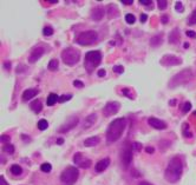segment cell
Wrapping results in <instances>:
<instances>
[{
	"mask_svg": "<svg viewBox=\"0 0 196 185\" xmlns=\"http://www.w3.org/2000/svg\"><path fill=\"white\" fill-rule=\"evenodd\" d=\"M184 47H185V48H187V47H189V44L185 43V44H184Z\"/></svg>",
	"mask_w": 196,
	"mask_h": 185,
	"instance_id": "obj_54",
	"label": "cell"
},
{
	"mask_svg": "<svg viewBox=\"0 0 196 185\" xmlns=\"http://www.w3.org/2000/svg\"><path fill=\"white\" fill-rule=\"evenodd\" d=\"M78 122H79L78 117H76V116H74V117H71L68 123H65V124H63V125H62V128L58 130V132H59V133L69 132L70 130H72L73 128H76V125L78 124Z\"/></svg>",
	"mask_w": 196,
	"mask_h": 185,
	"instance_id": "obj_13",
	"label": "cell"
},
{
	"mask_svg": "<svg viewBox=\"0 0 196 185\" xmlns=\"http://www.w3.org/2000/svg\"><path fill=\"white\" fill-rule=\"evenodd\" d=\"M125 21L129 24V25H132L135 21H136V18H135V15L131 14V13H128L125 15Z\"/></svg>",
	"mask_w": 196,
	"mask_h": 185,
	"instance_id": "obj_29",
	"label": "cell"
},
{
	"mask_svg": "<svg viewBox=\"0 0 196 185\" xmlns=\"http://www.w3.org/2000/svg\"><path fill=\"white\" fill-rule=\"evenodd\" d=\"M79 171L74 166H68L60 174V182L63 185H73L78 179Z\"/></svg>",
	"mask_w": 196,
	"mask_h": 185,
	"instance_id": "obj_5",
	"label": "cell"
},
{
	"mask_svg": "<svg viewBox=\"0 0 196 185\" xmlns=\"http://www.w3.org/2000/svg\"><path fill=\"white\" fill-rule=\"evenodd\" d=\"M109 164H110V159H109V158L100 159L97 164H96V171H97V172H103V171L109 166Z\"/></svg>",
	"mask_w": 196,
	"mask_h": 185,
	"instance_id": "obj_18",
	"label": "cell"
},
{
	"mask_svg": "<svg viewBox=\"0 0 196 185\" xmlns=\"http://www.w3.org/2000/svg\"><path fill=\"white\" fill-rule=\"evenodd\" d=\"M38 128L40 130V131H44V130H46V128H49V123H47V120L46 119H40L39 122H38Z\"/></svg>",
	"mask_w": 196,
	"mask_h": 185,
	"instance_id": "obj_28",
	"label": "cell"
},
{
	"mask_svg": "<svg viewBox=\"0 0 196 185\" xmlns=\"http://www.w3.org/2000/svg\"><path fill=\"white\" fill-rule=\"evenodd\" d=\"M59 99V97L57 96L56 93H50L49 96H47V99H46V104H47V106H52V105H55L57 101Z\"/></svg>",
	"mask_w": 196,
	"mask_h": 185,
	"instance_id": "obj_22",
	"label": "cell"
},
{
	"mask_svg": "<svg viewBox=\"0 0 196 185\" xmlns=\"http://www.w3.org/2000/svg\"><path fill=\"white\" fill-rule=\"evenodd\" d=\"M73 86L78 87V88H82V87H84V84H83L82 82H79V80H74V82H73Z\"/></svg>",
	"mask_w": 196,
	"mask_h": 185,
	"instance_id": "obj_41",
	"label": "cell"
},
{
	"mask_svg": "<svg viewBox=\"0 0 196 185\" xmlns=\"http://www.w3.org/2000/svg\"><path fill=\"white\" fill-rule=\"evenodd\" d=\"M40 170L43 172H50V171L52 170V165L50 163H44V164H42V166H40Z\"/></svg>",
	"mask_w": 196,
	"mask_h": 185,
	"instance_id": "obj_32",
	"label": "cell"
},
{
	"mask_svg": "<svg viewBox=\"0 0 196 185\" xmlns=\"http://www.w3.org/2000/svg\"><path fill=\"white\" fill-rule=\"evenodd\" d=\"M140 2L142 5H145V6H148V5H153V1L151 0H140Z\"/></svg>",
	"mask_w": 196,
	"mask_h": 185,
	"instance_id": "obj_44",
	"label": "cell"
},
{
	"mask_svg": "<svg viewBox=\"0 0 196 185\" xmlns=\"http://www.w3.org/2000/svg\"><path fill=\"white\" fill-rule=\"evenodd\" d=\"M188 24H189V25H195L196 24V8L193 11L191 15L188 18Z\"/></svg>",
	"mask_w": 196,
	"mask_h": 185,
	"instance_id": "obj_30",
	"label": "cell"
},
{
	"mask_svg": "<svg viewBox=\"0 0 196 185\" xmlns=\"http://www.w3.org/2000/svg\"><path fill=\"white\" fill-rule=\"evenodd\" d=\"M2 151L4 152H6V153H10V155H12L14 152V146L12 145V144H5L4 145V147H2Z\"/></svg>",
	"mask_w": 196,
	"mask_h": 185,
	"instance_id": "obj_27",
	"label": "cell"
},
{
	"mask_svg": "<svg viewBox=\"0 0 196 185\" xmlns=\"http://www.w3.org/2000/svg\"><path fill=\"white\" fill-rule=\"evenodd\" d=\"M161 44H162V35H160V34L155 35V37H153V38L150 39V45L154 46V47L160 46Z\"/></svg>",
	"mask_w": 196,
	"mask_h": 185,
	"instance_id": "obj_23",
	"label": "cell"
},
{
	"mask_svg": "<svg viewBox=\"0 0 196 185\" xmlns=\"http://www.w3.org/2000/svg\"><path fill=\"white\" fill-rule=\"evenodd\" d=\"M185 34H187L189 38H196V32H194V31H187Z\"/></svg>",
	"mask_w": 196,
	"mask_h": 185,
	"instance_id": "obj_42",
	"label": "cell"
},
{
	"mask_svg": "<svg viewBox=\"0 0 196 185\" xmlns=\"http://www.w3.org/2000/svg\"><path fill=\"white\" fill-rule=\"evenodd\" d=\"M104 13H105V11H104L103 7H96V8H93L92 12H91V18H92L93 20H96V21H99V20L103 19Z\"/></svg>",
	"mask_w": 196,
	"mask_h": 185,
	"instance_id": "obj_15",
	"label": "cell"
},
{
	"mask_svg": "<svg viewBox=\"0 0 196 185\" xmlns=\"http://www.w3.org/2000/svg\"><path fill=\"white\" fill-rule=\"evenodd\" d=\"M194 116H196V111H195V112H194Z\"/></svg>",
	"mask_w": 196,
	"mask_h": 185,
	"instance_id": "obj_55",
	"label": "cell"
},
{
	"mask_svg": "<svg viewBox=\"0 0 196 185\" xmlns=\"http://www.w3.org/2000/svg\"><path fill=\"white\" fill-rule=\"evenodd\" d=\"M182 63V60L176 56L172 54H166L161 59V64L163 66H174V65H180Z\"/></svg>",
	"mask_w": 196,
	"mask_h": 185,
	"instance_id": "obj_11",
	"label": "cell"
},
{
	"mask_svg": "<svg viewBox=\"0 0 196 185\" xmlns=\"http://www.w3.org/2000/svg\"><path fill=\"white\" fill-rule=\"evenodd\" d=\"M122 2L124 5H132L134 4V0H122Z\"/></svg>",
	"mask_w": 196,
	"mask_h": 185,
	"instance_id": "obj_50",
	"label": "cell"
},
{
	"mask_svg": "<svg viewBox=\"0 0 196 185\" xmlns=\"http://www.w3.org/2000/svg\"><path fill=\"white\" fill-rule=\"evenodd\" d=\"M11 172H12V174H14V176H19V174H21L23 169H21V166H19L18 164H14V165L11 166Z\"/></svg>",
	"mask_w": 196,
	"mask_h": 185,
	"instance_id": "obj_26",
	"label": "cell"
},
{
	"mask_svg": "<svg viewBox=\"0 0 196 185\" xmlns=\"http://www.w3.org/2000/svg\"><path fill=\"white\" fill-rule=\"evenodd\" d=\"M119 107H121V104L118 101H109L104 109H103V113L105 117H111L113 114H116L119 111Z\"/></svg>",
	"mask_w": 196,
	"mask_h": 185,
	"instance_id": "obj_9",
	"label": "cell"
},
{
	"mask_svg": "<svg viewBox=\"0 0 196 185\" xmlns=\"http://www.w3.org/2000/svg\"><path fill=\"white\" fill-rule=\"evenodd\" d=\"M0 140H1V143H4V144H8V143H10V140H11V138H10V136L2 134V136L0 137Z\"/></svg>",
	"mask_w": 196,
	"mask_h": 185,
	"instance_id": "obj_38",
	"label": "cell"
},
{
	"mask_svg": "<svg viewBox=\"0 0 196 185\" xmlns=\"http://www.w3.org/2000/svg\"><path fill=\"white\" fill-rule=\"evenodd\" d=\"M122 93H123V94H125L126 97H128V98H130V99H132V98H134V97H132V94L130 93V91H129L128 88H124V90L122 91Z\"/></svg>",
	"mask_w": 196,
	"mask_h": 185,
	"instance_id": "obj_40",
	"label": "cell"
},
{
	"mask_svg": "<svg viewBox=\"0 0 196 185\" xmlns=\"http://www.w3.org/2000/svg\"><path fill=\"white\" fill-rule=\"evenodd\" d=\"M43 34H44L45 37H50V35H52V34H53V29L50 27V26L44 27V29H43Z\"/></svg>",
	"mask_w": 196,
	"mask_h": 185,
	"instance_id": "obj_31",
	"label": "cell"
},
{
	"mask_svg": "<svg viewBox=\"0 0 196 185\" xmlns=\"http://www.w3.org/2000/svg\"><path fill=\"white\" fill-rule=\"evenodd\" d=\"M113 71L116 72V73H118V74H121V73L124 72V67L121 66V65H116V66H113Z\"/></svg>",
	"mask_w": 196,
	"mask_h": 185,
	"instance_id": "obj_36",
	"label": "cell"
},
{
	"mask_svg": "<svg viewBox=\"0 0 196 185\" xmlns=\"http://www.w3.org/2000/svg\"><path fill=\"white\" fill-rule=\"evenodd\" d=\"M38 90L37 88H28V90H26L24 93H23V100L24 101H27V100L32 99L33 97H36L37 94H38Z\"/></svg>",
	"mask_w": 196,
	"mask_h": 185,
	"instance_id": "obj_17",
	"label": "cell"
},
{
	"mask_svg": "<svg viewBox=\"0 0 196 185\" xmlns=\"http://www.w3.org/2000/svg\"><path fill=\"white\" fill-rule=\"evenodd\" d=\"M157 2H158V8L161 11H164L167 8V6H168V1L167 0H158Z\"/></svg>",
	"mask_w": 196,
	"mask_h": 185,
	"instance_id": "obj_33",
	"label": "cell"
},
{
	"mask_svg": "<svg viewBox=\"0 0 196 185\" xmlns=\"http://www.w3.org/2000/svg\"><path fill=\"white\" fill-rule=\"evenodd\" d=\"M0 185H8V184H7V182L5 180L4 176H1V177H0Z\"/></svg>",
	"mask_w": 196,
	"mask_h": 185,
	"instance_id": "obj_49",
	"label": "cell"
},
{
	"mask_svg": "<svg viewBox=\"0 0 196 185\" xmlns=\"http://www.w3.org/2000/svg\"><path fill=\"white\" fill-rule=\"evenodd\" d=\"M161 21H162V24H167L168 23V15H162L161 17Z\"/></svg>",
	"mask_w": 196,
	"mask_h": 185,
	"instance_id": "obj_46",
	"label": "cell"
},
{
	"mask_svg": "<svg viewBox=\"0 0 196 185\" xmlns=\"http://www.w3.org/2000/svg\"><path fill=\"white\" fill-rule=\"evenodd\" d=\"M63 143H64V139H63V138H58V139H57V144H58V145H62Z\"/></svg>",
	"mask_w": 196,
	"mask_h": 185,
	"instance_id": "obj_51",
	"label": "cell"
},
{
	"mask_svg": "<svg viewBox=\"0 0 196 185\" xmlns=\"http://www.w3.org/2000/svg\"><path fill=\"white\" fill-rule=\"evenodd\" d=\"M182 133L185 138H191V137H193V134H191V132H190V130H189L188 123H184L182 125Z\"/></svg>",
	"mask_w": 196,
	"mask_h": 185,
	"instance_id": "obj_24",
	"label": "cell"
},
{
	"mask_svg": "<svg viewBox=\"0 0 196 185\" xmlns=\"http://www.w3.org/2000/svg\"><path fill=\"white\" fill-rule=\"evenodd\" d=\"M191 109V104L189 103V101H187V103H184L183 104V107H182V112L183 113H187V112H189V110Z\"/></svg>",
	"mask_w": 196,
	"mask_h": 185,
	"instance_id": "obj_34",
	"label": "cell"
},
{
	"mask_svg": "<svg viewBox=\"0 0 196 185\" xmlns=\"http://www.w3.org/2000/svg\"><path fill=\"white\" fill-rule=\"evenodd\" d=\"M182 159L176 156L170 159L168 166L166 169V172H164V177H166V179L168 180L169 183H176V182L180 180V178L182 176Z\"/></svg>",
	"mask_w": 196,
	"mask_h": 185,
	"instance_id": "obj_1",
	"label": "cell"
},
{
	"mask_svg": "<svg viewBox=\"0 0 196 185\" xmlns=\"http://www.w3.org/2000/svg\"><path fill=\"white\" fill-rule=\"evenodd\" d=\"M140 19H141V23H145V21H147V19H148V15L143 13V14H141Z\"/></svg>",
	"mask_w": 196,
	"mask_h": 185,
	"instance_id": "obj_45",
	"label": "cell"
},
{
	"mask_svg": "<svg viewBox=\"0 0 196 185\" xmlns=\"http://www.w3.org/2000/svg\"><path fill=\"white\" fill-rule=\"evenodd\" d=\"M132 149L135 150V151H141L142 150V144L141 143H138V142H135V143H132Z\"/></svg>",
	"mask_w": 196,
	"mask_h": 185,
	"instance_id": "obj_37",
	"label": "cell"
},
{
	"mask_svg": "<svg viewBox=\"0 0 196 185\" xmlns=\"http://www.w3.org/2000/svg\"><path fill=\"white\" fill-rule=\"evenodd\" d=\"M98 34L96 31L90 29V31H85L82 32L78 37H77V43L82 46H87V45H92L93 43L97 42Z\"/></svg>",
	"mask_w": 196,
	"mask_h": 185,
	"instance_id": "obj_7",
	"label": "cell"
},
{
	"mask_svg": "<svg viewBox=\"0 0 196 185\" xmlns=\"http://www.w3.org/2000/svg\"><path fill=\"white\" fill-rule=\"evenodd\" d=\"M62 59H63V61L66 65L73 66V65H76L79 61V59H81V52L78 50L73 48V47H68V48L63 50V52H62Z\"/></svg>",
	"mask_w": 196,
	"mask_h": 185,
	"instance_id": "obj_6",
	"label": "cell"
},
{
	"mask_svg": "<svg viewBox=\"0 0 196 185\" xmlns=\"http://www.w3.org/2000/svg\"><path fill=\"white\" fill-rule=\"evenodd\" d=\"M4 67H5L6 71H10L11 70V63L10 61H5L4 63Z\"/></svg>",
	"mask_w": 196,
	"mask_h": 185,
	"instance_id": "obj_43",
	"label": "cell"
},
{
	"mask_svg": "<svg viewBox=\"0 0 196 185\" xmlns=\"http://www.w3.org/2000/svg\"><path fill=\"white\" fill-rule=\"evenodd\" d=\"M102 61V53L99 51H90L85 54V61L84 66L86 71L89 73L95 70V67H97Z\"/></svg>",
	"mask_w": 196,
	"mask_h": 185,
	"instance_id": "obj_3",
	"label": "cell"
},
{
	"mask_svg": "<svg viewBox=\"0 0 196 185\" xmlns=\"http://www.w3.org/2000/svg\"><path fill=\"white\" fill-rule=\"evenodd\" d=\"M191 78H193V72H191V70L185 69V70L181 71L180 73L175 74V76L171 78V80L169 82V87L175 88L176 86L188 83L189 80H191Z\"/></svg>",
	"mask_w": 196,
	"mask_h": 185,
	"instance_id": "obj_4",
	"label": "cell"
},
{
	"mask_svg": "<svg viewBox=\"0 0 196 185\" xmlns=\"http://www.w3.org/2000/svg\"><path fill=\"white\" fill-rule=\"evenodd\" d=\"M73 162H74L76 165H78L82 169H89L91 166V160L87 159V158H85L81 152H77L73 156Z\"/></svg>",
	"mask_w": 196,
	"mask_h": 185,
	"instance_id": "obj_10",
	"label": "cell"
},
{
	"mask_svg": "<svg viewBox=\"0 0 196 185\" xmlns=\"http://www.w3.org/2000/svg\"><path fill=\"white\" fill-rule=\"evenodd\" d=\"M58 66H59V63H58L57 59H51L50 63H49V65H47V67H49L50 71H56L57 69H58Z\"/></svg>",
	"mask_w": 196,
	"mask_h": 185,
	"instance_id": "obj_25",
	"label": "cell"
},
{
	"mask_svg": "<svg viewBox=\"0 0 196 185\" xmlns=\"http://www.w3.org/2000/svg\"><path fill=\"white\" fill-rule=\"evenodd\" d=\"M98 77H104L105 74H106V72H105V70H99V71L97 72Z\"/></svg>",
	"mask_w": 196,
	"mask_h": 185,
	"instance_id": "obj_48",
	"label": "cell"
},
{
	"mask_svg": "<svg viewBox=\"0 0 196 185\" xmlns=\"http://www.w3.org/2000/svg\"><path fill=\"white\" fill-rule=\"evenodd\" d=\"M132 144L126 143L121 151V163L124 169H128L132 162Z\"/></svg>",
	"mask_w": 196,
	"mask_h": 185,
	"instance_id": "obj_8",
	"label": "cell"
},
{
	"mask_svg": "<svg viewBox=\"0 0 196 185\" xmlns=\"http://www.w3.org/2000/svg\"><path fill=\"white\" fill-rule=\"evenodd\" d=\"M180 39H181L180 31H179V29H174L171 32H170V34H169V43L176 44V43H179Z\"/></svg>",
	"mask_w": 196,
	"mask_h": 185,
	"instance_id": "obj_16",
	"label": "cell"
},
{
	"mask_svg": "<svg viewBox=\"0 0 196 185\" xmlns=\"http://www.w3.org/2000/svg\"><path fill=\"white\" fill-rule=\"evenodd\" d=\"M71 98H72V94H63V96H60L59 97V99H58V101L59 103H64V101H68V100H70Z\"/></svg>",
	"mask_w": 196,
	"mask_h": 185,
	"instance_id": "obj_35",
	"label": "cell"
},
{
	"mask_svg": "<svg viewBox=\"0 0 196 185\" xmlns=\"http://www.w3.org/2000/svg\"><path fill=\"white\" fill-rule=\"evenodd\" d=\"M125 126H126L125 118H117L113 122H111L108 130H106V142L109 143V144L117 142L122 137Z\"/></svg>",
	"mask_w": 196,
	"mask_h": 185,
	"instance_id": "obj_2",
	"label": "cell"
},
{
	"mask_svg": "<svg viewBox=\"0 0 196 185\" xmlns=\"http://www.w3.org/2000/svg\"><path fill=\"white\" fill-rule=\"evenodd\" d=\"M30 107H31V110L34 112V113H40L42 112V110H43V104H42V101L39 99H36V100H33L32 103H31V105H30Z\"/></svg>",
	"mask_w": 196,
	"mask_h": 185,
	"instance_id": "obj_19",
	"label": "cell"
},
{
	"mask_svg": "<svg viewBox=\"0 0 196 185\" xmlns=\"http://www.w3.org/2000/svg\"><path fill=\"white\" fill-rule=\"evenodd\" d=\"M148 124L151 128H156V130H166L167 126H168L166 122H163V120H161L158 118H154V117H151V118L148 119Z\"/></svg>",
	"mask_w": 196,
	"mask_h": 185,
	"instance_id": "obj_14",
	"label": "cell"
},
{
	"mask_svg": "<svg viewBox=\"0 0 196 185\" xmlns=\"http://www.w3.org/2000/svg\"><path fill=\"white\" fill-rule=\"evenodd\" d=\"M138 185H153V184H150V183H148V182H141Z\"/></svg>",
	"mask_w": 196,
	"mask_h": 185,
	"instance_id": "obj_52",
	"label": "cell"
},
{
	"mask_svg": "<svg viewBox=\"0 0 196 185\" xmlns=\"http://www.w3.org/2000/svg\"><path fill=\"white\" fill-rule=\"evenodd\" d=\"M100 143V138L99 137H91V138H87L84 140V145L86 147H91V146H96Z\"/></svg>",
	"mask_w": 196,
	"mask_h": 185,
	"instance_id": "obj_20",
	"label": "cell"
},
{
	"mask_svg": "<svg viewBox=\"0 0 196 185\" xmlns=\"http://www.w3.org/2000/svg\"><path fill=\"white\" fill-rule=\"evenodd\" d=\"M175 10H176V11H183V5L181 1H177V2L175 4Z\"/></svg>",
	"mask_w": 196,
	"mask_h": 185,
	"instance_id": "obj_39",
	"label": "cell"
},
{
	"mask_svg": "<svg viewBox=\"0 0 196 185\" xmlns=\"http://www.w3.org/2000/svg\"><path fill=\"white\" fill-rule=\"evenodd\" d=\"M145 151H147L148 153H154L155 149H154V147H153V146H148V147L145 149Z\"/></svg>",
	"mask_w": 196,
	"mask_h": 185,
	"instance_id": "obj_47",
	"label": "cell"
},
{
	"mask_svg": "<svg viewBox=\"0 0 196 185\" xmlns=\"http://www.w3.org/2000/svg\"><path fill=\"white\" fill-rule=\"evenodd\" d=\"M49 2H51V4H56V2H58V0H49Z\"/></svg>",
	"mask_w": 196,
	"mask_h": 185,
	"instance_id": "obj_53",
	"label": "cell"
},
{
	"mask_svg": "<svg viewBox=\"0 0 196 185\" xmlns=\"http://www.w3.org/2000/svg\"><path fill=\"white\" fill-rule=\"evenodd\" d=\"M44 52H45V48L43 46H36V47H33L32 51H31V53H30V56H28V61L31 64H34L38 59L42 58Z\"/></svg>",
	"mask_w": 196,
	"mask_h": 185,
	"instance_id": "obj_12",
	"label": "cell"
},
{
	"mask_svg": "<svg viewBox=\"0 0 196 185\" xmlns=\"http://www.w3.org/2000/svg\"><path fill=\"white\" fill-rule=\"evenodd\" d=\"M96 120H97V114L96 113L87 116L84 120V128H90V126H92V125L96 123Z\"/></svg>",
	"mask_w": 196,
	"mask_h": 185,
	"instance_id": "obj_21",
	"label": "cell"
}]
</instances>
